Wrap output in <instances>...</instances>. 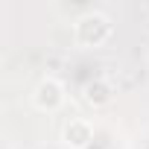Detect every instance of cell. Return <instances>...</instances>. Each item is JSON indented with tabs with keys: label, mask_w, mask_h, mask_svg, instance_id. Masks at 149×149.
Here are the masks:
<instances>
[{
	"label": "cell",
	"mask_w": 149,
	"mask_h": 149,
	"mask_svg": "<svg viewBox=\"0 0 149 149\" xmlns=\"http://www.w3.org/2000/svg\"><path fill=\"white\" fill-rule=\"evenodd\" d=\"M85 149H102V146H100V143H91V146H85Z\"/></svg>",
	"instance_id": "obj_5"
},
{
	"label": "cell",
	"mask_w": 149,
	"mask_h": 149,
	"mask_svg": "<svg viewBox=\"0 0 149 149\" xmlns=\"http://www.w3.org/2000/svg\"><path fill=\"white\" fill-rule=\"evenodd\" d=\"M64 143L73 146V149H85V146L94 143V129L85 120H70L64 126Z\"/></svg>",
	"instance_id": "obj_3"
},
{
	"label": "cell",
	"mask_w": 149,
	"mask_h": 149,
	"mask_svg": "<svg viewBox=\"0 0 149 149\" xmlns=\"http://www.w3.org/2000/svg\"><path fill=\"white\" fill-rule=\"evenodd\" d=\"M85 102H88V105H94V108H100V105L111 102V85H108V82H102V79L88 82V85H85Z\"/></svg>",
	"instance_id": "obj_4"
},
{
	"label": "cell",
	"mask_w": 149,
	"mask_h": 149,
	"mask_svg": "<svg viewBox=\"0 0 149 149\" xmlns=\"http://www.w3.org/2000/svg\"><path fill=\"white\" fill-rule=\"evenodd\" d=\"M111 35V21L102 12H85L76 21V41L82 47H100Z\"/></svg>",
	"instance_id": "obj_1"
},
{
	"label": "cell",
	"mask_w": 149,
	"mask_h": 149,
	"mask_svg": "<svg viewBox=\"0 0 149 149\" xmlns=\"http://www.w3.org/2000/svg\"><path fill=\"white\" fill-rule=\"evenodd\" d=\"M32 102H35V108H41V111H56L61 102H64V88H61V82L58 79H41L38 85H35V94H32Z\"/></svg>",
	"instance_id": "obj_2"
}]
</instances>
